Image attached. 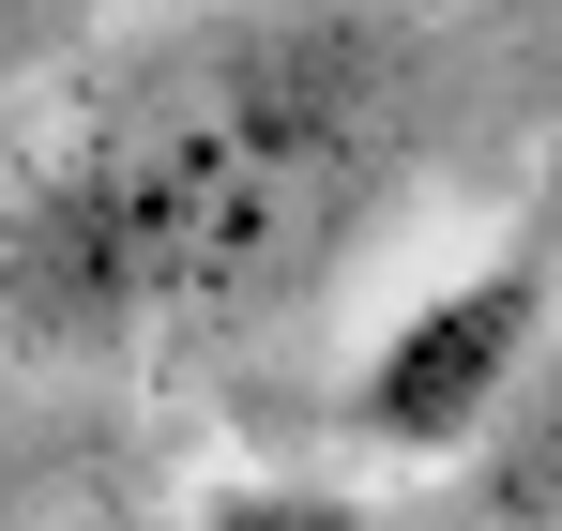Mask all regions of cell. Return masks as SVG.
I'll return each instance as SVG.
<instances>
[{"label":"cell","mask_w":562,"mask_h":531,"mask_svg":"<svg viewBox=\"0 0 562 531\" xmlns=\"http://www.w3.org/2000/svg\"><path fill=\"white\" fill-rule=\"evenodd\" d=\"M395 46L366 15H228L92 91V122L15 182L0 273L61 335L259 319L350 259L395 168Z\"/></svg>","instance_id":"1"},{"label":"cell","mask_w":562,"mask_h":531,"mask_svg":"<svg viewBox=\"0 0 562 531\" xmlns=\"http://www.w3.org/2000/svg\"><path fill=\"white\" fill-rule=\"evenodd\" d=\"M532 335H548V244L517 228V244L471 259L457 289L395 304V335H380L366 380H350L366 441H380V455H457V441H486L502 395L532 380Z\"/></svg>","instance_id":"2"},{"label":"cell","mask_w":562,"mask_h":531,"mask_svg":"<svg viewBox=\"0 0 562 531\" xmlns=\"http://www.w3.org/2000/svg\"><path fill=\"white\" fill-rule=\"evenodd\" d=\"M486 517L502 531H562V319L532 335V380L502 395V426H486Z\"/></svg>","instance_id":"3"},{"label":"cell","mask_w":562,"mask_h":531,"mask_svg":"<svg viewBox=\"0 0 562 531\" xmlns=\"http://www.w3.org/2000/svg\"><path fill=\"white\" fill-rule=\"evenodd\" d=\"M183 531H366V501H335V486H213Z\"/></svg>","instance_id":"4"},{"label":"cell","mask_w":562,"mask_h":531,"mask_svg":"<svg viewBox=\"0 0 562 531\" xmlns=\"http://www.w3.org/2000/svg\"><path fill=\"white\" fill-rule=\"evenodd\" d=\"M46 531H153V517H46Z\"/></svg>","instance_id":"5"}]
</instances>
